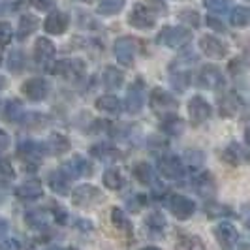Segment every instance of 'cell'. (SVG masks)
Instances as JSON below:
<instances>
[{
  "label": "cell",
  "instance_id": "39",
  "mask_svg": "<svg viewBox=\"0 0 250 250\" xmlns=\"http://www.w3.org/2000/svg\"><path fill=\"white\" fill-rule=\"evenodd\" d=\"M203 6L213 13L222 15L229 10V0H203Z\"/></svg>",
  "mask_w": 250,
  "mask_h": 250
},
{
  "label": "cell",
  "instance_id": "56",
  "mask_svg": "<svg viewBox=\"0 0 250 250\" xmlns=\"http://www.w3.org/2000/svg\"><path fill=\"white\" fill-rule=\"evenodd\" d=\"M66 250H77V249H66Z\"/></svg>",
  "mask_w": 250,
  "mask_h": 250
},
{
  "label": "cell",
  "instance_id": "49",
  "mask_svg": "<svg viewBox=\"0 0 250 250\" xmlns=\"http://www.w3.org/2000/svg\"><path fill=\"white\" fill-rule=\"evenodd\" d=\"M8 145H10V138H8V134H6L4 130H0V150H6L8 149Z\"/></svg>",
  "mask_w": 250,
  "mask_h": 250
},
{
  "label": "cell",
  "instance_id": "22",
  "mask_svg": "<svg viewBox=\"0 0 250 250\" xmlns=\"http://www.w3.org/2000/svg\"><path fill=\"white\" fill-rule=\"evenodd\" d=\"M90 154L94 158H98L102 162H115L123 156V152L117 149L115 145H109V143H102V145H94L90 149Z\"/></svg>",
  "mask_w": 250,
  "mask_h": 250
},
{
  "label": "cell",
  "instance_id": "14",
  "mask_svg": "<svg viewBox=\"0 0 250 250\" xmlns=\"http://www.w3.org/2000/svg\"><path fill=\"white\" fill-rule=\"evenodd\" d=\"M200 49L211 57V59H224L228 55V45H226L222 40L214 36H203L200 40Z\"/></svg>",
  "mask_w": 250,
  "mask_h": 250
},
{
  "label": "cell",
  "instance_id": "45",
  "mask_svg": "<svg viewBox=\"0 0 250 250\" xmlns=\"http://www.w3.org/2000/svg\"><path fill=\"white\" fill-rule=\"evenodd\" d=\"M12 26L8 23H0V45H8L12 42Z\"/></svg>",
  "mask_w": 250,
  "mask_h": 250
},
{
  "label": "cell",
  "instance_id": "28",
  "mask_svg": "<svg viewBox=\"0 0 250 250\" xmlns=\"http://www.w3.org/2000/svg\"><path fill=\"white\" fill-rule=\"evenodd\" d=\"M49 187H51V190H55L59 196H68L70 179L64 175L62 171H53L49 177Z\"/></svg>",
  "mask_w": 250,
  "mask_h": 250
},
{
  "label": "cell",
  "instance_id": "23",
  "mask_svg": "<svg viewBox=\"0 0 250 250\" xmlns=\"http://www.w3.org/2000/svg\"><path fill=\"white\" fill-rule=\"evenodd\" d=\"M102 83L107 90H117L125 83V74L121 70H117L115 66H107L104 70V75H102Z\"/></svg>",
  "mask_w": 250,
  "mask_h": 250
},
{
  "label": "cell",
  "instance_id": "5",
  "mask_svg": "<svg viewBox=\"0 0 250 250\" xmlns=\"http://www.w3.org/2000/svg\"><path fill=\"white\" fill-rule=\"evenodd\" d=\"M188 115L194 126H200L207 123L213 115V107L209 105V102L201 96H192V100L188 102Z\"/></svg>",
  "mask_w": 250,
  "mask_h": 250
},
{
  "label": "cell",
  "instance_id": "25",
  "mask_svg": "<svg viewBox=\"0 0 250 250\" xmlns=\"http://www.w3.org/2000/svg\"><path fill=\"white\" fill-rule=\"evenodd\" d=\"M43 145H45L47 152L57 154V156H61V154L70 150V141H68V138H64L62 134H51L47 143H43Z\"/></svg>",
  "mask_w": 250,
  "mask_h": 250
},
{
  "label": "cell",
  "instance_id": "50",
  "mask_svg": "<svg viewBox=\"0 0 250 250\" xmlns=\"http://www.w3.org/2000/svg\"><path fill=\"white\" fill-rule=\"evenodd\" d=\"M207 25L211 26V28H214V30H220V32H224V25H222L220 21L213 19V17H207Z\"/></svg>",
  "mask_w": 250,
  "mask_h": 250
},
{
  "label": "cell",
  "instance_id": "27",
  "mask_svg": "<svg viewBox=\"0 0 250 250\" xmlns=\"http://www.w3.org/2000/svg\"><path fill=\"white\" fill-rule=\"evenodd\" d=\"M25 107L19 100H10L4 107V119L8 123H21L25 119Z\"/></svg>",
  "mask_w": 250,
  "mask_h": 250
},
{
  "label": "cell",
  "instance_id": "10",
  "mask_svg": "<svg viewBox=\"0 0 250 250\" xmlns=\"http://www.w3.org/2000/svg\"><path fill=\"white\" fill-rule=\"evenodd\" d=\"M92 171H94V167H92L90 160L83 158V156H74L72 160H68V162L62 166V173L68 177V179L90 177L92 175Z\"/></svg>",
  "mask_w": 250,
  "mask_h": 250
},
{
  "label": "cell",
  "instance_id": "43",
  "mask_svg": "<svg viewBox=\"0 0 250 250\" xmlns=\"http://www.w3.org/2000/svg\"><path fill=\"white\" fill-rule=\"evenodd\" d=\"M15 179V169L8 160H0V183H10Z\"/></svg>",
  "mask_w": 250,
  "mask_h": 250
},
{
  "label": "cell",
  "instance_id": "4",
  "mask_svg": "<svg viewBox=\"0 0 250 250\" xmlns=\"http://www.w3.org/2000/svg\"><path fill=\"white\" fill-rule=\"evenodd\" d=\"M87 70V64L83 62L81 59H64V61H59V62L53 64V74L55 75H62L66 79H79L81 75L85 74Z\"/></svg>",
  "mask_w": 250,
  "mask_h": 250
},
{
  "label": "cell",
  "instance_id": "7",
  "mask_svg": "<svg viewBox=\"0 0 250 250\" xmlns=\"http://www.w3.org/2000/svg\"><path fill=\"white\" fill-rule=\"evenodd\" d=\"M49 90H51L49 83L45 79H42V77H32V79L25 81L23 87H21V92L32 102L45 100L49 96Z\"/></svg>",
  "mask_w": 250,
  "mask_h": 250
},
{
  "label": "cell",
  "instance_id": "48",
  "mask_svg": "<svg viewBox=\"0 0 250 250\" xmlns=\"http://www.w3.org/2000/svg\"><path fill=\"white\" fill-rule=\"evenodd\" d=\"M181 19L183 21H188L192 26H198V23H200V17H198V13H194V12H185V13H181Z\"/></svg>",
  "mask_w": 250,
  "mask_h": 250
},
{
  "label": "cell",
  "instance_id": "33",
  "mask_svg": "<svg viewBox=\"0 0 250 250\" xmlns=\"http://www.w3.org/2000/svg\"><path fill=\"white\" fill-rule=\"evenodd\" d=\"M125 185V177L121 173V169H107L104 173V187L109 188V190H121Z\"/></svg>",
  "mask_w": 250,
  "mask_h": 250
},
{
  "label": "cell",
  "instance_id": "13",
  "mask_svg": "<svg viewBox=\"0 0 250 250\" xmlns=\"http://www.w3.org/2000/svg\"><path fill=\"white\" fill-rule=\"evenodd\" d=\"M145 105V90L141 85V79H138L132 87L128 88V94H126V109L132 113H139Z\"/></svg>",
  "mask_w": 250,
  "mask_h": 250
},
{
  "label": "cell",
  "instance_id": "32",
  "mask_svg": "<svg viewBox=\"0 0 250 250\" xmlns=\"http://www.w3.org/2000/svg\"><path fill=\"white\" fill-rule=\"evenodd\" d=\"M40 26V21H38L34 15H23L21 21H19V30H17V36L21 40L28 38L34 30Z\"/></svg>",
  "mask_w": 250,
  "mask_h": 250
},
{
  "label": "cell",
  "instance_id": "3",
  "mask_svg": "<svg viewBox=\"0 0 250 250\" xmlns=\"http://www.w3.org/2000/svg\"><path fill=\"white\" fill-rule=\"evenodd\" d=\"M158 171L164 179H169V181H181L187 175L183 160L177 156H171V154H164L158 158Z\"/></svg>",
  "mask_w": 250,
  "mask_h": 250
},
{
  "label": "cell",
  "instance_id": "53",
  "mask_svg": "<svg viewBox=\"0 0 250 250\" xmlns=\"http://www.w3.org/2000/svg\"><path fill=\"white\" fill-rule=\"evenodd\" d=\"M4 83H6V79H4V77H0V88H4Z\"/></svg>",
  "mask_w": 250,
  "mask_h": 250
},
{
  "label": "cell",
  "instance_id": "17",
  "mask_svg": "<svg viewBox=\"0 0 250 250\" xmlns=\"http://www.w3.org/2000/svg\"><path fill=\"white\" fill-rule=\"evenodd\" d=\"M70 25V19H68V15L64 12H53L45 19V23H43V28H45V32L47 34H55V36H59V34H64L66 32V28Z\"/></svg>",
  "mask_w": 250,
  "mask_h": 250
},
{
  "label": "cell",
  "instance_id": "46",
  "mask_svg": "<svg viewBox=\"0 0 250 250\" xmlns=\"http://www.w3.org/2000/svg\"><path fill=\"white\" fill-rule=\"evenodd\" d=\"M30 4L36 8V10H42V12H47L55 6V0H30Z\"/></svg>",
  "mask_w": 250,
  "mask_h": 250
},
{
  "label": "cell",
  "instance_id": "44",
  "mask_svg": "<svg viewBox=\"0 0 250 250\" xmlns=\"http://www.w3.org/2000/svg\"><path fill=\"white\" fill-rule=\"evenodd\" d=\"M205 213L209 214V216H213V218H222V216L231 214V211H229L228 207L218 205V203H207V205H205Z\"/></svg>",
  "mask_w": 250,
  "mask_h": 250
},
{
  "label": "cell",
  "instance_id": "19",
  "mask_svg": "<svg viewBox=\"0 0 250 250\" xmlns=\"http://www.w3.org/2000/svg\"><path fill=\"white\" fill-rule=\"evenodd\" d=\"M15 196L23 201H36L43 196V188L42 183L38 181H25L23 185L15 188Z\"/></svg>",
  "mask_w": 250,
  "mask_h": 250
},
{
  "label": "cell",
  "instance_id": "8",
  "mask_svg": "<svg viewBox=\"0 0 250 250\" xmlns=\"http://www.w3.org/2000/svg\"><path fill=\"white\" fill-rule=\"evenodd\" d=\"M167 205H169L171 214L175 218H179V220H188L192 214L196 213V203L190 198H187V196H181V194L171 196L169 201H167Z\"/></svg>",
  "mask_w": 250,
  "mask_h": 250
},
{
  "label": "cell",
  "instance_id": "16",
  "mask_svg": "<svg viewBox=\"0 0 250 250\" xmlns=\"http://www.w3.org/2000/svg\"><path fill=\"white\" fill-rule=\"evenodd\" d=\"M192 185L196 188V192L200 194L201 198H205V200H211L214 196V190H216V183H214L213 175L209 173V171H205V173H200V175H196L192 179Z\"/></svg>",
  "mask_w": 250,
  "mask_h": 250
},
{
  "label": "cell",
  "instance_id": "38",
  "mask_svg": "<svg viewBox=\"0 0 250 250\" xmlns=\"http://www.w3.org/2000/svg\"><path fill=\"white\" fill-rule=\"evenodd\" d=\"M250 21V12L249 8H245V6H237L233 12H231V23L235 26H247Z\"/></svg>",
  "mask_w": 250,
  "mask_h": 250
},
{
  "label": "cell",
  "instance_id": "52",
  "mask_svg": "<svg viewBox=\"0 0 250 250\" xmlns=\"http://www.w3.org/2000/svg\"><path fill=\"white\" fill-rule=\"evenodd\" d=\"M4 198H6V190H2V188H0V201L4 200Z\"/></svg>",
  "mask_w": 250,
  "mask_h": 250
},
{
  "label": "cell",
  "instance_id": "57",
  "mask_svg": "<svg viewBox=\"0 0 250 250\" xmlns=\"http://www.w3.org/2000/svg\"><path fill=\"white\" fill-rule=\"evenodd\" d=\"M51 250H59V249H51Z\"/></svg>",
  "mask_w": 250,
  "mask_h": 250
},
{
  "label": "cell",
  "instance_id": "35",
  "mask_svg": "<svg viewBox=\"0 0 250 250\" xmlns=\"http://www.w3.org/2000/svg\"><path fill=\"white\" fill-rule=\"evenodd\" d=\"M222 158H224L228 164H231V166H239L247 156H245V152H241L237 143H231V145H228V147L224 149Z\"/></svg>",
  "mask_w": 250,
  "mask_h": 250
},
{
  "label": "cell",
  "instance_id": "2",
  "mask_svg": "<svg viewBox=\"0 0 250 250\" xmlns=\"http://www.w3.org/2000/svg\"><path fill=\"white\" fill-rule=\"evenodd\" d=\"M190 38H192V34L185 26H166V28L160 30L156 40H158V43H164V45H167L171 49H179V47L187 45L190 42Z\"/></svg>",
  "mask_w": 250,
  "mask_h": 250
},
{
  "label": "cell",
  "instance_id": "30",
  "mask_svg": "<svg viewBox=\"0 0 250 250\" xmlns=\"http://www.w3.org/2000/svg\"><path fill=\"white\" fill-rule=\"evenodd\" d=\"M145 228L149 229L150 233H154V237H162L160 233H164V229H166V220H164V216L158 211H154V213L147 214Z\"/></svg>",
  "mask_w": 250,
  "mask_h": 250
},
{
  "label": "cell",
  "instance_id": "58",
  "mask_svg": "<svg viewBox=\"0 0 250 250\" xmlns=\"http://www.w3.org/2000/svg\"><path fill=\"white\" fill-rule=\"evenodd\" d=\"M0 62H2V59H0Z\"/></svg>",
  "mask_w": 250,
  "mask_h": 250
},
{
  "label": "cell",
  "instance_id": "31",
  "mask_svg": "<svg viewBox=\"0 0 250 250\" xmlns=\"http://www.w3.org/2000/svg\"><path fill=\"white\" fill-rule=\"evenodd\" d=\"M196 62H198V57H196L194 53H185V55L177 57L169 68H171V72H183V74H187L188 70Z\"/></svg>",
  "mask_w": 250,
  "mask_h": 250
},
{
  "label": "cell",
  "instance_id": "15",
  "mask_svg": "<svg viewBox=\"0 0 250 250\" xmlns=\"http://www.w3.org/2000/svg\"><path fill=\"white\" fill-rule=\"evenodd\" d=\"M218 107H220V113L224 117H235L241 109H245V100L237 92H226L218 102Z\"/></svg>",
  "mask_w": 250,
  "mask_h": 250
},
{
  "label": "cell",
  "instance_id": "20",
  "mask_svg": "<svg viewBox=\"0 0 250 250\" xmlns=\"http://www.w3.org/2000/svg\"><path fill=\"white\" fill-rule=\"evenodd\" d=\"M34 59L38 64H49L55 59V45L47 38H40L34 43Z\"/></svg>",
  "mask_w": 250,
  "mask_h": 250
},
{
  "label": "cell",
  "instance_id": "29",
  "mask_svg": "<svg viewBox=\"0 0 250 250\" xmlns=\"http://www.w3.org/2000/svg\"><path fill=\"white\" fill-rule=\"evenodd\" d=\"M166 134L169 136H181L183 134V128H185V123L177 117V115H167L162 119V125H160Z\"/></svg>",
  "mask_w": 250,
  "mask_h": 250
},
{
  "label": "cell",
  "instance_id": "6",
  "mask_svg": "<svg viewBox=\"0 0 250 250\" xmlns=\"http://www.w3.org/2000/svg\"><path fill=\"white\" fill-rule=\"evenodd\" d=\"M128 23L134 26V28H139V30H147V28H152L154 23H156V15L154 12L147 8L145 4H136L130 12V17H128Z\"/></svg>",
  "mask_w": 250,
  "mask_h": 250
},
{
  "label": "cell",
  "instance_id": "1",
  "mask_svg": "<svg viewBox=\"0 0 250 250\" xmlns=\"http://www.w3.org/2000/svg\"><path fill=\"white\" fill-rule=\"evenodd\" d=\"M149 105L150 109L160 115V117H167V115H175L177 109H179V102L169 94L166 92L162 88H154L150 92V98H149Z\"/></svg>",
  "mask_w": 250,
  "mask_h": 250
},
{
  "label": "cell",
  "instance_id": "18",
  "mask_svg": "<svg viewBox=\"0 0 250 250\" xmlns=\"http://www.w3.org/2000/svg\"><path fill=\"white\" fill-rule=\"evenodd\" d=\"M45 145L36 141H21L19 143V156L26 162H40V158L45 154Z\"/></svg>",
  "mask_w": 250,
  "mask_h": 250
},
{
  "label": "cell",
  "instance_id": "42",
  "mask_svg": "<svg viewBox=\"0 0 250 250\" xmlns=\"http://www.w3.org/2000/svg\"><path fill=\"white\" fill-rule=\"evenodd\" d=\"M175 250H201V245L196 237H188V235H185V237H181L179 241H177Z\"/></svg>",
  "mask_w": 250,
  "mask_h": 250
},
{
  "label": "cell",
  "instance_id": "12",
  "mask_svg": "<svg viewBox=\"0 0 250 250\" xmlns=\"http://www.w3.org/2000/svg\"><path fill=\"white\" fill-rule=\"evenodd\" d=\"M198 85L209 90H216V88L224 87V75L216 66H205L198 74Z\"/></svg>",
  "mask_w": 250,
  "mask_h": 250
},
{
  "label": "cell",
  "instance_id": "36",
  "mask_svg": "<svg viewBox=\"0 0 250 250\" xmlns=\"http://www.w3.org/2000/svg\"><path fill=\"white\" fill-rule=\"evenodd\" d=\"M111 222L117 229H121V231H125V233H130V231H132V222L128 220V216L125 214L123 209H117V207L113 209L111 211Z\"/></svg>",
  "mask_w": 250,
  "mask_h": 250
},
{
  "label": "cell",
  "instance_id": "40",
  "mask_svg": "<svg viewBox=\"0 0 250 250\" xmlns=\"http://www.w3.org/2000/svg\"><path fill=\"white\" fill-rule=\"evenodd\" d=\"M8 66H10V70L13 74H19L23 70V66H25V55L21 51H13L10 55V59H8Z\"/></svg>",
  "mask_w": 250,
  "mask_h": 250
},
{
  "label": "cell",
  "instance_id": "21",
  "mask_svg": "<svg viewBox=\"0 0 250 250\" xmlns=\"http://www.w3.org/2000/svg\"><path fill=\"white\" fill-rule=\"evenodd\" d=\"M214 235L216 241L222 245V247H233L237 243V229L229 222H220V224L214 228Z\"/></svg>",
  "mask_w": 250,
  "mask_h": 250
},
{
  "label": "cell",
  "instance_id": "37",
  "mask_svg": "<svg viewBox=\"0 0 250 250\" xmlns=\"http://www.w3.org/2000/svg\"><path fill=\"white\" fill-rule=\"evenodd\" d=\"M125 2L126 0H100L98 12L102 15H115V13H119L125 8Z\"/></svg>",
  "mask_w": 250,
  "mask_h": 250
},
{
  "label": "cell",
  "instance_id": "55",
  "mask_svg": "<svg viewBox=\"0 0 250 250\" xmlns=\"http://www.w3.org/2000/svg\"><path fill=\"white\" fill-rule=\"evenodd\" d=\"M81 2H92V0H81Z\"/></svg>",
  "mask_w": 250,
  "mask_h": 250
},
{
  "label": "cell",
  "instance_id": "34",
  "mask_svg": "<svg viewBox=\"0 0 250 250\" xmlns=\"http://www.w3.org/2000/svg\"><path fill=\"white\" fill-rule=\"evenodd\" d=\"M134 175L141 185H152L154 183V171L147 162H141L134 167Z\"/></svg>",
  "mask_w": 250,
  "mask_h": 250
},
{
  "label": "cell",
  "instance_id": "51",
  "mask_svg": "<svg viewBox=\"0 0 250 250\" xmlns=\"http://www.w3.org/2000/svg\"><path fill=\"white\" fill-rule=\"evenodd\" d=\"M6 231H8V222H6L4 218H0V237H2Z\"/></svg>",
  "mask_w": 250,
  "mask_h": 250
},
{
  "label": "cell",
  "instance_id": "41",
  "mask_svg": "<svg viewBox=\"0 0 250 250\" xmlns=\"http://www.w3.org/2000/svg\"><path fill=\"white\" fill-rule=\"evenodd\" d=\"M169 81H171L173 88H177L179 92H185V90H187V85H188V74H183V72H171Z\"/></svg>",
  "mask_w": 250,
  "mask_h": 250
},
{
  "label": "cell",
  "instance_id": "47",
  "mask_svg": "<svg viewBox=\"0 0 250 250\" xmlns=\"http://www.w3.org/2000/svg\"><path fill=\"white\" fill-rule=\"evenodd\" d=\"M0 250H21V245L15 239H6V241H0Z\"/></svg>",
  "mask_w": 250,
  "mask_h": 250
},
{
  "label": "cell",
  "instance_id": "11",
  "mask_svg": "<svg viewBox=\"0 0 250 250\" xmlns=\"http://www.w3.org/2000/svg\"><path fill=\"white\" fill-rule=\"evenodd\" d=\"M113 53L115 59L123 66H132L134 64V57H136V42L134 38H119L113 45Z\"/></svg>",
  "mask_w": 250,
  "mask_h": 250
},
{
  "label": "cell",
  "instance_id": "9",
  "mask_svg": "<svg viewBox=\"0 0 250 250\" xmlns=\"http://www.w3.org/2000/svg\"><path fill=\"white\" fill-rule=\"evenodd\" d=\"M102 200V192L92 185H81L72 192V203L77 207H90Z\"/></svg>",
  "mask_w": 250,
  "mask_h": 250
},
{
  "label": "cell",
  "instance_id": "24",
  "mask_svg": "<svg viewBox=\"0 0 250 250\" xmlns=\"http://www.w3.org/2000/svg\"><path fill=\"white\" fill-rule=\"evenodd\" d=\"M96 109L105 113V115H119L123 111V102L113 94H105V96H100L96 100Z\"/></svg>",
  "mask_w": 250,
  "mask_h": 250
},
{
  "label": "cell",
  "instance_id": "54",
  "mask_svg": "<svg viewBox=\"0 0 250 250\" xmlns=\"http://www.w3.org/2000/svg\"><path fill=\"white\" fill-rule=\"evenodd\" d=\"M141 250H160V249H156V247H145V249H141Z\"/></svg>",
  "mask_w": 250,
  "mask_h": 250
},
{
  "label": "cell",
  "instance_id": "26",
  "mask_svg": "<svg viewBox=\"0 0 250 250\" xmlns=\"http://www.w3.org/2000/svg\"><path fill=\"white\" fill-rule=\"evenodd\" d=\"M51 216L47 211H43V209H34V211H28L25 213V222L32 229H43V228H47L49 224Z\"/></svg>",
  "mask_w": 250,
  "mask_h": 250
}]
</instances>
